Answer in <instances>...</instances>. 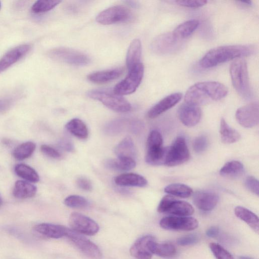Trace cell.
Wrapping results in <instances>:
<instances>
[{
  "label": "cell",
  "mask_w": 259,
  "mask_h": 259,
  "mask_svg": "<svg viewBox=\"0 0 259 259\" xmlns=\"http://www.w3.org/2000/svg\"><path fill=\"white\" fill-rule=\"evenodd\" d=\"M227 88L217 81H203L190 87L186 93L185 102L199 106L212 101H218L227 95Z\"/></svg>",
  "instance_id": "cell-1"
},
{
  "label": "cell",
  "mask_w": 259,
  "mask_h": 259,
  "mask_svg": "<svg viewBox=\"0 0 259 259\" xmlns=\"http://www.w3.org/2000/svg\"><path fill=\"white\" fill-rule=\"evenodd\" d=\"M254 52V48L246 45H227L213 48L200 59L199 65L209 68L234 59L248 56Z\"/></svg>",
  "instance_id": "cell-2"
},
{
  "label": "cell",
  "mask_w": 259,
  "mask_h": 259,
  "mask_svg": "<svg viewBox=\"0 0 259 259\" xmlns=\"http://www.w3.org/2000/svg\"><path fill=\"white\" fill-rule=\"evenodd\" d=\"M230 74L233 85L243 99H251L252 93L250 88L247 63L242 58L234 61L230 67Z\"/></svg>",
  "instance_id": "cell-3"
},
{
  "label": "cell",
  "mask_w": 259,
  "mask_h": 259,
  "mask_svg": "<svg viewBox=\"0 0 259 259\" xmlns=\"http://www.w3.org/2000/svg\"><path fill=\"white\" fill-rule=\"evenodd\" d=\"M163 140L161 134L157 131H152L147 141L146 162L151 165L164 164L168 147L162 146Z\"/></svg>",
  "instance_id": "cell-4"
},
{
  "label": "cell",
  "mask_w": 259,
  "mask_h": 259,
  "mask_svg": "<svg viewBox=\"0 0 259 259\" xmlns=\"http://www.w3.org/2000/svg\"><path fill=\"white\" fill-rule=\"evenodd\" d=\"M88 97L101 102L108 108L118 112L131 110L130 103L121 96L106 90H94L88 92Z\"/></svg>",
  "instance_id": "cell-5"
},
{
  "label": "cell",
  "mask_w": 259,
  "mask_h": 259,
  "mask_svg": "<svg viewBox=\"0 0 259 259\" xmlns=\"http://www.w3.org/2000/svg\"><path fill=\"white\" fill-rule=\"evenodd\" d=\"M127 76L113 88V92L119 96L127 95L136 91L144 75V67L142 62L128 69Z\"/></svg>",
  "instance_id": "cell-6"
},
{
  "label": "cell",
  "mask_w": 259,
  "mask_h": 259,
  "mask_svg": "<svg viewBox=\"0 0 259 259\" xmlns=\"http://www.w3.org/2000/svg\"><path fill=\"white\" fill-rule=\"evenodd\" d=\"M189 158L190 152L185 139L179 137L168 147L164 164L167 166L179 165L188 161Z\"/></svg>",
  "instance_id": "cell-7"
},
{
  "label": "cell",
  "mask_w": 259,
  "mask_h": 259,
  "mask_svg": "<svg viewBox=\"0 0 259 259\" xmlns=\"http://www.w3.org/2000/svg\"><path fill=\"white\" fill-rule=\"evenodd\" d=\"M65 236L84 254L92 259H101L102 252L98 246L81 234L66 228Z\"/></svg>",
  "instance_id": "cell-8"
},
{
  "label": "cell",
  "mask_w": 259,
  "mask_h": 259,
  "mask_svg": "<svg viewBox=\"0 0 259 259\" xmlns=\"http://www.w3.org/2000/svg\"><path fill=\"white\" fill-rule=\"evenodd\" d=\"M48 55L53 60L70 65L83 66L88 64L90 62V59L85 54L66 48L52 49Z\"/></svg>",
  "instance_id": "cell-9"
},
{
  "label": "cell",
  "mask_w": 259,
  "mask_h": 259,
  "mask_svg": "<svg viewBox=\"0 0 259 259\" xmlns=\"http://www.w3.org/2000/svg\"><path fill=\"white\" fill-rule=\"evenodd\" d=\"M132 17L131 11L122 6H115L101 12L97 17V21L102 24L109 25L125 22Z\"/></svg>",
  "instance_id": "cell-10"
},
{
  "label": "cell",
  "mask_w": 259,
  "mask_h": 259,
  "mask_svg": "<svg viewBox=\"0 0 259 259\" xmlns=\"http://www.w3.org/2000/svg\"><path fill=\"white\" fill-rule=\"evenodd\" d=\"M69 225L72 230L88 236L95 235L99 230V226L95 221L78 212L70 214Z\"/></svg>",
  "instance_id": "cell-11"
},
{
  "label": "cell",
  "mask_w": 259,
  "mask_h": 259,
  "mask_svg": "<svg viewBox=\"0 0 259 259\" xmlns=\"http://www.w3.org/2000/svg\"><path fill=\"white\" fill-rule=\"evenodd\" d=\"M160 227L164 229L181 231H191L198 226V221L193 217L168 216L163 218L159 222Z\"/></svg>",
  "instance_id": "cell-12"
},
{
  "label": "cell",
  "mask_w": 259,
  "mask_h": 259,
  "mask_svg": "<svg viewBox=\"0 0 259 259\" xmlns=\"http://www.w3.org/2000/svg\"><path fill=\"white\" fill-rule=\"evenodd\" d=\"M235 116L237 122L244 127L255 126L259 121L258 103H251L240 107L236 111Z\"/></svg>",
  "instance_id": "cell-13"
},
{
  "label": "cell",
  "mask_w": 259,
  "mask_h": 259,
  "mask_svg": "<svg viewBox=\"0 0 259 259\" xmlns=\"http://www.w3.org/2000/svg\"><path fill=\"white\" fill-rule=\"evenodd\" d=\"M180 41L174 38L171 32L157 36L151 45L152 51L158 54L173 53L180 46Z\"/></svg>",
  "instance_id": "cell-14"
},
{
  "label": "cell",
  "mask_w": 259,
  "mask_h": 259,
  "mask_svg": "<svg viewBox=\"0 0 259 259\" xmlns=\"http://www.w3.org/2000/svg\"><path fill=\"white\" fill-rule=\"evenodd\" d=\"M178 114L183 124L192 127L199 122L201 116V110L199 106L185 102L179 107Z\"/></svg>",
  "instance_id": "cell-15"
},
{
  "label": "cell",
  "mask_w": 259,
  "mask_h": 259,
  "mask_svg": "<svg viewBox=\"0 0 259 259\" xmlns=\"http://www.w3.org/2000/svg\"><path fill=\"white\" fill-rule=\"evenodd\" d=\"M219 201L218 195L211 191H197L193 195V201L199 209L207 211L212 210Z\"/></svg>",
  "instance_id": "cell-16"
},
{
  "label": "cell",
  "mask_w": 259,
  "mask_h": 259,
  "mask_svg": "<svg viewBox=\"0 0 259 259\" xmlns=\"http://www.w3.org/2000/svg\"><path fill=\"white\" fill-rule=\"evenodd\" d=\"M181 93L171 94L159 101L147 113L149 118H154L175 106L182 99Z\"/></svg>",
  "instance_id": "cell-17"
},
{
  "label": "cell",
  "mask_w": 259,
  "mask_h": 259,
  "mask_svg": "<svg viewBox=\"0 0 259 259\" xmlns=\"http://www.w3.org/2000/svg\"><path fill=\"white\" fill-rule=\"evenodd\" d=\"M29 45L24 44L13 48L0 60V73L17 62L30 50Z\"/></svg>",
  "instance_id": "cell-18"
},
{
  "label": "cell",
  "mask_w": 259,
  "mask_h": 259,
  "mask_svg": "<svg viewBox=\"0 0 259 259\" xmlns=\"http://www.w3.org/2000/svg\"><path fill=\"white\" fill-rule=\"evenodd\" d=\"M152 240H155V238L150 235L138 239L130 248L131 255L138 259H151L152 254L148 249V243Z\"/></svg>",
  "instance_id": "cell-19"
},
{
  "label": "cell",
  "mask_w": 259,
  "mask_h": 259,
  "mask_svg": "<svg viewBox=\"0 0 259 259\" xmlns=\"http://www.w3.org/2000/svg\"><path fill=\"white\" fill-rule=\"evenodd\" d=\"M148 247L152 254L162 257L170 258L177 254L176 247L169 242L158 243L155 241V239L152 240L148 242Z\"/></svg>",
  "instance_id": "cell-20"
},
{
  "label": "cell",
  "mask_w": 259,
  "mask_h": 259,
  "mask_svg": "<svg viewBox=\"0 0 259 259\" xmlns=\"http://www.w3.org/2000/svg\"><path fill=\"white\" fill-rule=\"evenodd\" d=\"M123 68H117L104 71L95 72L88 76V79L96 83H105L119 77L123 73Z\"/></svg>",
  "instance_id": "cell-21"
},
{
  "label": "cell",
  "mask_w": 259,
  "mask_h": 259,
  "mask_svg": "<svg viewBox=\"0 0 259 259\" xmlns=\"http://www.w3.org/2000/svg\"><path fill=\"white\" fill-rule=\"evenodd\" d=\"M34 230L46 237L57 239L65 236L66 227L50 223H41L35 226Z\"/></svg>",
  "instance_id": "cell-22"
},
{
  "label": "cell",
  "mask_w": 259,
  "mask_h": 259,
  "mask_svg": "<svg viewBox=\"0 0 259 259\" xmlns=\"http://www.w3.org/2000/svg\"><path fill=\"white\" fill-rule=\"evenodd\" d=\"M115 183L121 186H134L142 187L147 184L146 179L143 176L134 173H125L117 176Z\"/></svg>",
  "instance_id": "cell-23"
},
{
  "label": "cell",
  "mask_w": 259,
  "mask_h": 259,
  "mask_svg": "<svg viewBox=\"0 0 259 259\" xmlns=\"http://www.w3.org/2000/svg\"><path fill=\"white\" fill-rule=\"evenodd\" d=\"M199 22L196 19L186 21L178 25L171 32L175 39L181 41L190 36L197 28Z\"/></svg>",
  "instance_id": "cell-24"
},
{
  "label": "cell",
  "mask_w": 259,
  "mask_h": 259,
  "mask_svg": "<svg viewBox=\"0 0 259 259\" xmlns=\"http://www.w3.org/2000/svg\"><path fill=\"white\" fill-rule=\"evenodd\" d=\"M37 191V188L28 181L19 180L16 182L13 194L14 197L19 199H25L34 196Z\"/></svg>",
  "instance_id": "cell-25"
},
{
  "label": "cell",
  "mask_w": 259,
  "mask_h": 259,
  "mask_svg": "<svg viewBox=\"0 0 259 259\" xmlns=\"http://www.w3.org/2000/svg\"><path fill=\"white\" fill-rule=\"evenodd\" d=\"M234 212L238 218L245 222L255 232L258 233V218L255 213L240 206L235 207Z\"/></svg>",
  "instance_id": "cell-26"
},
{
  "label": "cell",
  "mask_w": 259,
  "mask_h": 259,
  "mask_svg": "<svg viewBox=\"0 0 259 259\" xmlns=\"http://www.w3.org/2000/svg\"><path fill=\"white\" fill-rule=\"evenodd\" d=\"M115 154L118 158L135 159L136 150L134 143L130 137L123 139L115 148Z\"/></svg>",
  "instance_id": "cell-27"
},
{
  "label": "cell",
  "mask_w": 259,
  "mask_h": 259,
  "mask_svg": "<svg viewBox=\"0 0 259 259\" xmlns=\"http://www.w3.org/2000/svg\"><path fill=\"white\" fill-rule=\"evenodd\" d=\"M194 212L193 207L188 202L176 199L170 205L166 213L179 217H188Z\"/></svg>",
  "instance_id": "cell-28"
},
{
  "label": "cell",
  "mask_w": 259,
  "mask_h": 259,
  "mask_svg": "<svg viewBox=\"0 0 259 259\" xmlns=\"http://www.w3.org/2000/svg\"><path fill=\"white\" fill-rule=\"evenodd\" d=\"M105 166L110 169L116 171H128L136 166L135 159L128 158L109 159L105 161Z\"/></svg>",
  "instance_id": "cell-29"
},
{
  "label": "cell",
  "mask_w": 259,
  "mask_h": 259,
  "mask_svg": "<svg viewBox=\"0 0 259 259\" xmlns=\"http://www.w3.org/2000/svg\"><path fill=\"white\" fill-rule=\"evenodd\" d=\"M142 56V45L138 39H134L131 44L127 51L126 64L127 68L141 63Z\"/></svg>",
  "instance_id": "cell-30"
},
{
  "label": "cell",
  "mask_w": 259,
  "mask_h": 259,
  "mask_svg": "<svg viewBox=\"0 0 259 259\" xmlns=\"http://www.w3.org/2000/svg\"><path fill=\"white\" fill-rule=\"evenodd\" d=\"M65 127L71 134L78 138L85 139L88 137L89 131L87 125L78 118L70 120L66 123Z\"/></svg>",
  "instance_id": "cell-31"
},
{
  "label": "cell",
  "mask_w": 259,
  "mask_h": 259,
  "mask_svg": "<svg viewBox=\"0 0 259 259\" xmlns=\"http://www.w3.org/2000/svg\"><path fill=\"white\" fill-rule=\"evenodd\" d=\"M220 132L222 141L226 144L235 143L240 138L238 131L230 127L224 118L221 120Z\"/></svg>",
  "instance_id": "cell-32"
},
{
  "label": "cell",
  "mask_w": 259,
  "mask_h": 259,
  "mask_svg": "<svg viewBox=\"0 0 259 259\" xmlns=\"http://www.w3.org/2000/svg\"><path fill=\"white\" fill-rule=\"evenodd\" d=\"M244 171L243 165L236 160L229 161L221 168L220 174L226 177L235 178L242 174Z\"/></svg>",
  "instance_id": "cell-33"
},
{
  "label": "cell",
  "mask_w": 259,
  "mask_h": 259,
  "mask_svg": "<svg viewBox=\"0 0 259 259\" xmlns=\"http://www.w3.org/2000/svg\"><path fill=\"white\" fill-rule=\"evenodd\" d=\"M14 170L17 175L29 182L36 183L39 180V175L36 171L25 164H17Z\"/></svg>",
  "instance_id": "cell-34"
},
{
  "label": "cell",
  "mask_w": 259,
  "mask_h": 259,
  "mask_svg": "<svg viewBox=\"0 0 259 259\" xmlns=\"http://www.w3.org/2000/svg\"><path fill=\"white\" fill-rule=\"evenodd\" d=\"M164 191L175 197L183 198H188L193 193V190L189 186L180 183H174L167 186L164 188Z\"/></svg>",
  "instance_id": "cell-35"
},
{
  "label": "cell",
  "mask_w": 259,
  "mask_h": 259,
  "mask_svg": "<svg viewBox=\"0 0 259 259\" xmlns=\"http://www.w3.org/2000/svg\"><path fill=\"white\" fill-rule=\"evenodd\" d=\"M36 148L34 143L29 141L18 145L13 151V156L18 160H22L29 157L34 152Z\"/></svg>",
  "instance_id": "cell-36"
},
{
  "label": "cell",
  "mask_w": 259,
  "mask_h": 259,
  "mask_svg": "<svg viewBox=\"0 0 259 259\" xmlns=\"http://www.w3.org/2000/svg\"><path fill=\"white\" fill-rule=\"evenodd\" d=\"M61 2L57 0L37 1L32 6V11L36 13L46 12L53 9Z\"/></svg>",
  "instance_id": "cell-37"
},
{
  "label": "cell",
  "mask_w": 259,
  "mask_h": 259,
  "mask_svg": "<svg viewBox=\"0 0 259 259\" xmlns=\"http://www.w3.org/2000/svg\"><path fill=\"white\" fill-rule=\"evenodd\" d=\"M64 203L68 207L75 208H84L89 204L88 201L85 198L76 195L67 197L64 200Z\"/></svg>",
  "instance_id": "cell-38"
},
{
  "label": "cell",
  "mask_w": 259,
  "mask_h": 259,
  "mask_svg": "<svg viewBox=\"0 0 259 259\" xmlns=\"http://www.w3.org/2000/svg\"><path fill=\"white\" fill-rule=\"evenodd\" d=\"M209 246L217 259H234L231 254L219 244L212 242Z\"/></svg>",
  "instance_id": "cell-39"
},
{
  "label": "cell",
  "mask_w": 259,
  "mask_h": 259,
  "mask_svg": "<svg viewBox=\"0 0 259 259\" xmlns=\"http://www.w3.org/2000/svg\"><path fill=\"white\" fill-rule=\"evenodd\" d=\"M199 237L197 234H191L179 238L177 240L178 244L181 246H188L198 242Z\"/></svg>",
  "instance_id": "cell-40"
},
{
  "label": "cell",
  "mask_w": 259,
  "mask_h": 259,
  "mask_svg": "<svg viewBox=\"0 0 259 259\" xmlns=\"http://www.w3.org/2000/svg\"><path fill=\"white\" fill-rule=\"evenodd\" d=\"M208 141L204 136H200L195 139L193 143L194 150L197 153L203 152L207 148Z\"/></svg>",
  "instance_id": "cell-41"
},
{
  "label": "cell",
  "mask_w": 259,
  "mask_h": 259,
  "mask_svg": "<svg viewBox=\"0 0 259 259\" xmlns=\"http://www.w3.org/2000/svg\"><path fill=\"white\" fill-rule=\"evenodd\" d=\"M176 199V198L170 194L165 195L161 200L158 207L157 211L160 213L166 212L171 203Z\"/></svg>",
  "instance_id": "cell-42"
},
{
  "label": "cell",
  "mask_w": 259,
  "mask_h": 259,
  "mask_svg": "<svg viewBox=\"0 0 259 259\" xmlns=\"http://www.w3.org/2000/svg\"><path fill=\"white\" fill-rule=\"evenodd\" d=\"M244 183L245 187L248 190L258 196V181L255 178L252 176L248 177L246 178Z\"/></svg>",
  "instance_id": "cell-43"
},
{
  "label": "cell",
  "mask_w": 259,
  "mask_h": 259,
  "mask_svg": "<svg viewBox=\"0 0 259 259\" xmlns=\"http://www.w3.org/2000/svg\"><path fill=\"white\" fill-rule=\"evenodd\" d=\"M176 3L181 6L188 8H199L205 5L207 1L204 0L176 1Z\"/></svg>",
  "instance_id": "cell-44"
},
{
  "label": "cell",
  "mask_w": 259,
  "mask_h": 259,
  "mask_svg": "<svg viewBox=\"0 0 259 259\" xmlns=\"http://www.w3.org/2000/svg\"><path fill=\"white\" fill-rule=\"evenodd\" d=\"M40 150L45 155L53 158H58L61 156L58 151L47 145H42L40 147Z\"/></svg>",
  "instance_id": "cell-45"
},
{
  "label": "cell",
  "mask_w": 259,
  "mask_h": 259,
  "mask_svg": "<svg viewBox=\"0 0 259 259\" xmlns=\"http://www.w3.org/2000/svg\"><path fill=\"white\" fill-rule=\"evenodd\" d=\"M76 184L79 188L85 191H91L92 188L90 181L84 177L78 178Z\"/></svg>",
  "instance_id": "cell-46"
},
{
  "label": "cell",
  "mask_w": 259,
  "mask_h": 259,
  "mask_svg": "<svg viewBox=\"0 0 259 259\" xmlns=\"http://www.w3.org/2000/svg\"><path fill=\"white\" fill-rule=\"evenodd\" d=\"M12 100L9 98L0 99V113L8 111L12 105Z\"/></svg>",
  "instance_id": "cell-47"
},
{
  "label": "cell",
  "mask_w": 259,
  "mask_h": 259,
  "mask_svg": "<svg viewBox=\"0 0 259 259\" xmlns=\"http://www.w3.org/2000/svg\"><path fill=\"white\" fill-rule=\"evenodd\" d=\"M219 228L215 226L210 227L206 231V235L210 238H215L219 236Z\"/></svg>",
  "instance_id": "cell-48"
},
{
  "label": "cell",
  "mask_w": 259,
  "mask_h": 259,
  "mask_svg": "<svg viewBox=\"0 0 259 259\" xmlns=\"http://www.w3.org/2000/svg\"><path fill=\"white\" fill-rule=\"evenodd\" d=\"M239 259H254L252 257L246 256H240Z\"/></svg>",
  "instance_id": "cell-49"
},
{
  "label": "cell",
  "mask_w": 259,
  "mask_h": 259,
  "mask_svg": "<svg viewBox=\"0 0 259 259\" xmlns=\"http://www.w3.org/2000/svg\"><path fill=\"white\" fill-rule=\"evenodd\" d=\"M2 203H3V200H2L1 196H0V206L2 205Z\"/></svg>",
  "instance_id": "cell-50"
},
{
  "label": "cell",
  "mask_w": 259,
  "mask_h": 259,
  "mask_svg": "<svg viewBox=\"0 0 259 259\" xmlns=\"http://www.w3.org/2000/svg\"><path fill=\"white\" fill-rule=\"evenodd\" d=\"M0 8H1V3H0Z\"/></svg>",
  "instance_id": "cell-51"
}]
</instances>
